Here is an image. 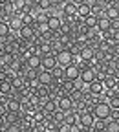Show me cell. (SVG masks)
I'll return each instance as SVG.
<instances>
[{"label":"cell","mask_w":119,"mask_h":132,"mask_svg":"<svg viewBox=\"0 0 119 132\" xmlns=\"http://www.w3.org/2000/svg\"><path fill=\"white\" fill-rule=\"evenodd\" d=\"M92 114H94V118L99 119V121H108L110 119V114H112V108H110L108 101H99V103L94 105Z\"/></svg>","instance_id":"cell-1"},{"label":"cell","mask_w":119,"mask_h":132,"mask_svg":"<svg viewBox=\"0 0 119 132\" xmlns=\"http://www.w3.org/2000/svg\"><path fill=\"white\" fill-rule=\"evenodd\" d=\"M55 57H57V64H59V66H62V68L73 62V53L70 52V50H64V48L61 50V52H57V53H55Z\"/></svg>","instance_id":"cell-2"},{"label":"cell","mask_w":119,"mask_h":132,"mask_svg":"<svg viewBox=\"0 0 119 132\" xmlns=\"http://www.w3.org/2000/svg\"><path fill=\"white\" fill-rule=\"evenodd\" d=\"M40 106H42V112H44L46 116H53V114L59 110L55 99H40Z\"/></svg>","instance_id":"cell-3"},{"label":"cell","mask_w":119,"mask_h":132,"mask_svg":"<svg viewBox=\"0 0 119 132\" xmlns=\"http://www.w3.org/2000/svg\"><path fill=\"white\" fill-rule=\"evenodd\" d=\"M81 77V68L77 64H68V66H64V79H70V81H75V79H79Z\"/></svg>","instance_id":"cell-4"},{"label":"cell","mask_w":119,"mask_h":132,"mask_svg":"<svg viewBox=\"0 0 119 132\" xmlns=\"http://www.w3.org/2000/svg\"><path fill=\"white\" fill-rule=\"evenodd\" d=\"M46 24H48V29H49V31L57 33V31L61 29V26H62V19H61V15H49Z\"/></svg>","instance_id":"cell-5"},{"label":"cell","mask_w":119,"mask_h":132,"mask_svg":"<svg viewBox=\"0 0 119 132\" xmlns=\"http://www.w3.org/2000/svg\"><path fill=\"white\" fill-rule=\"evenodd\" d=\"M94 123H95V118H94L92 112H84V114L79 116V125H81L82 128H92Z\"/></svg>","instance_id":"cell-6"},{"label":"cell","mask_w":119,"mask_h":132,"mask_svg":"<svg viewBox=\"0 0 119 132\" xmlns=\"http://www.w3.org/2000/svg\"><path fill=\"white\" fill-rule=\"evenodd\" d=\"M57 101V106H59V110L61 112H68V110H72L73 108V101L70 99V95H64V97H59V99H55Z\"/></svg>","instance_id":"cell-7"},{"label":"cell","mask_w":119,"mask_h":132,"mask_svg":"<svg viewBox=\"0 0 119 132\" xmlns=\"http://www.w3.org/2000/svg\"><path fill=\"white\" fill-rule=\"evenodd\" d=\"M26 64H28L29 70H40L42 68V57L40 55H28Z\"/></svg>","instance_id":"cell-8"},{"label":"cell","mask_w":119,"mask_h":132,"mask_svg":"<svg viewBox=\"0 0 119 132\" xmlns=\"http://www.w3.org/2000/svg\"><path fill=\"white\" fill-rule=\"evenodd\" d=\"M19 37L24 39V40H31V42H33V37H35V29H33V26L22 24L20 29H19Z\"/></svg>","instance_id":"cell-9"},{"label":"cell","mask_w":119,"mask_h":132,"mask_svg":"<svg viewBox=\"0 0 119 132\" xmlns=\"http://www.w3.org/2000/svg\"><path fill=\"white\" fill-rule=\"evenodd\" d=\"M81 79L86 82V85H90V82L97 81V75H95V70L92 68V66H88V68H84L81 70Z\"/></svg>","instance_id":"cell-10"},{"label":"cell","mask_w":119,"mask_h":132,"mask_svg":"<svg viewBox=\"0 0 119 132\" xmlns=\"http://www.w3.org/2000/svg\"><path fill=\"white\" fill-rule=\"evenodd\" d=\"M55 66H57V57H55L53 53L42 57V68H44V70H49V72H52Z\"/></svg>","instance_id":"cell-11"},{"label":"cell","mask_w":119,"mask_h":132,"mask_svg":"<svg viewBox=\"0 0 119 132\" xmlns=\"http://www.w3.org/2000/svg\"><path fill=\"white\" fill-rule=\"evenodd\" d=\"M37 79L40 81V85H49V82L53 81V73L49 72V70L40 68V70H39V73H37Z\"/></svg>","instance_id":"cell-12"},{"label":"cell","mask_w":119,"mask_h":132,"mask_svg":"<svg viewBox=\"0 0 119 132\" xmlns=\"http://www.w3.org/2000/svg\"><path fill=\"white\" fill-rule=\"evenodd\" d=\"M79 55H81V59H82L84 62H92V59L95 57V50H94L92 46L86 44V46L81 50V53H79Z\"/></svg>","instance_id":"cell-13"},{"label":"cell","mask_w":119,"mask_h":132,"mask_svg":"<svg viewBox=\"0 0 119 132\" xmlns=\"http://www.w3.org/2000/svg\"><path fill=\"white\" fill-rule=\"evenodd\" d=\"M97 29H99L101 33L110 31V29H112V20L106 19V16H99V19H97Z\"/></svg>","instance_id":"cell-14"},{"label":"cell","mask_w":119,"mask_h":132,"mask_svg":"<svg viewBox=\"0 0 119 132\" xmlns=\"http://www.w3.org/2000/svg\"><path fill=\"white\" fill-rule=\"evenodd\" d=\"M62 15H66V16H75V15H77V6L68 0V2L62 6Z\"/></svg>","instance_id":"cell-15"},{"label":"cell","mask_w":119,"mask_h":132,"mask_svg":"<svg viewBox=\"0 0 119 132\" xmlns=\"http://www.w3.org/2000/svg\"><path fill=\"white\" fill-rule=\"evenodd\" d=\"M101 82H103V88L105 90H114V86H115V82H117V77L115 75H112V73H108L103 81H101Z\"/></svg>","instance_id":"cell-16"},{"label":"cell","mask_w":119,"mask_h":132,"mask_svg":"<svg viewBox=\"0 0 119 132\" xmlns=\"http://www.w3.org/2000/svg\"><path fill=\"white\" fill-rule=\"evenodd\" d=\"M64 123L70 125V127H72V125H77V123H79V116H77L73 110H68V112L64 114Z\"/></svg>","instance_id":"cell-17"},{"label":"cell","mask_w":119,"mask_h":132,"mask_svg":"<svg viewBox=\"0 0 119 132\" xmlns=\"http://www.w3.org/2000/svg\"><path fill=\"white\" fill-rule=\"evenodd\" d=\"M105 16L106 19H110V20H115V19H119V6H108L106 7V11H105Z\"/></svg>","instance_id":"cell-18"},{"label":"cell","mask_w":119,"mask_h":132,"mask_svg":"<svg viewBox=\"0 0 119 132\" xmlns=\"http://www.w3.org/2000/svg\"><path fill=\"white\" fill-rule=\"evenodd\" d=\"M88 15H92V7H90L88 4H79V6H77V16L86 19Z\"/></svg>","instance_id":"cell-19"},{"label":"cell","mask_w":119,"mask_h":132,"mask_svg":"<svg viewBox=\"0 0 119 132\" xmlns=\"http://www.w3.org/2000/svg\"><path fill=\"white\" fill-rule=\"evenodd\" d=\"M7 106V112H20V101L15 97H9V101L6 103Z\"/></svg>","instance_id":"cell-20"},{"label":"cell","mask_w":119,"mask_h":132,"mask_svg":"<svg viewBox=\"0 0 119 132\" xmlns=\"http://www.w3.org/2000/svg\"><path fill=\"white\" fill-rule=\"evenodd\" d=\"M105 132H119V121L108 119L106 125H105Z\"/></svg>","instance_id":"cell-21"},{"label":"cell","mask_w":119,"mask_h":132,"mask_svg":"<svg viewBox=\"0 0 119 132\" xmlns=\"http://www.w3.org/2000/svg\"><path fill=\"white\" fill-rule=\"evenodd\" d=\"M13 92V85L9 81H2L0 82V94H4V95H11Z\"/></svg>","instance_id":"cell-22"},{"label":"cell","mask_w":119,"mask_h":132,"mask_svg":"<svg viewBox=\"0 0 119 132\" xmlns=\"http://www.w3.org/2000/svg\"><path fill=\"white\" fill-rule=\"evenodd\" d=\"M37 95H39L40 99H52V97H49V88H48V85H40V86L37 88Z\"/></svg>","instance_id":"cell-23"},{"label":"cell","mask_w":119,"mask_h":132,"mask_svg":"<svg viewBox=\"0 0 119 132\" xmlns=\"http://www.w3.org/2000/svg\"><path fill=\"white\" fill-rule=\"evenodd\" d=\"M90 92H92V94H103V92H105L103 82H101V81H94V82H90Z\"/></svg>","instance_id":"cell-24"},{"label":"cell","mask_w":119,"mask_h":132,"mask_svg":"<svg viewBox=\"0 0 119 132\" xmlns=\"http://www.w3.org/2000/svg\"><path fill=\"white\" fill-rule=\"evenodd\" d=\"M11 33V29H9V24L6 22V20H0V39H6L7 35Z\"/></svg>","instance_id":"cell-25"},{"label":"cell","mask_w":119,"mask_h":132,"mask_svg":"<svg viewBox=\"0 0 119 132\" xmlns=\"http://www.w3.org/2000/svg\"><path fill=\"white\" fill-rule=\"evenodd\" d=\"M37 7L40 9V11H49L52 9V0H37Z\"/></svg>","instance_id":"cell-26"},{"label":"cell","mask_w":119,"mask_h":132,"mask_svg":"<svg viewBox=\"0 0 119 132\" xmlns=\"http://www.w3.org/2000/svg\"><path fill=\"white\" fill-rule=\"evenodd\" d=\"M84 24H86L90 29H94V28H97V16L95 15H88L86 19H84Z\"/></svg>","instance_id":"cell-27"},{"label":"cell","mask_w":119,"mask_h":132,"mask_svg":"<svg viewBox=\"0 0 119 132\" xmlns=\"http://www.w3.org/2000/svg\"><path fill=\"white\" fill-rule=\"evenodd\" d=\"M108 105L112 110H119V95H110L108 97Z\"/></svg>","instance_id":"cell-28"},{"label":"cell","mask_w":119,"mask_h":132,"mask_svg":"<svg viewBox=\"0 0 119 132\" xmlns=\"http://www.w3.org/2000/svg\"><path fill=\"white\" fill-rule=\"evenodd\" d=\"M20 19H22V24H26V26H33V24H35V16L29 15V13H24Z\"/></svg>","instance_id":"cell-29"},{"label":"cell","mask_w":119,"mask_h":132,"mask_svg":"<svg viewBox=\"0 0 119 132\" xmlns=\"http://www.w3.org/2000/svg\"><path fill=\"white\" fill-rule=\"evenodd\" d=\"M28 81V90H37L40 86V81L37 77H33V79H26Z\"/></svg>","instance_id":"cell-30"},{"label":"cell","mask_w":119,"mask_h":132,"mask_svg":"<svg viewBox=\"0 0 119 132\" xmlns=\"http://www.w3.org/2000/svg\"><path fill=\"white\" fill-rule=\"evenodd\" d=\"M105 125H106V121H99V119H95L94 130H95V132H105Z\"/></svg>","instance_id":"cell-31"},{"label":"cell","mask_w":119,"mask_h":132,"mask_svg":"<svg viewBox=\"0 0 119 132\" xmlns=\"http://www.w3.org/2000/svg\"><path fill=\"white\" fill-rule=\"evenodd\" d=\"M112 31H115V33H119V19H115V20H112Z\"/></svg>","instance_id":"cell-32"},{"label":"cell","mask_w":119,"mask_h":132,"mask_svg":"<svg viewBox=\"0 0 119 132\" xmlns=\"http://www.w3.org/2000/svg\"><path fill=\"white\" fill-rule=\"evenodd\" d=\"M70 132H82V127L77 123V125H72L70 127Z\"/></svg>","instance_id":"cell-33"},{"label":"cell","mask_w":119,"mask_h":132,"mask_svg":"<svg viewBox=\"0 0 119 132\" xmlns=\"http://www.w3.org/2000/svg\"><path fill=\"white\" fill-rule=\"evenodd\" d=\"M6 114H7V106L0 105V118H6Z\"/></svg>","instance_id":"cell-34"},{"label":"cell","mask_w":119,"mask_h":132,"mask_svg":"<svg viewBox=\"0 0 119 132\" xmlns=\"http://www.w3.org/2000/svg\"><path fill=\"white\" fill-rule=\"evenodd\" d=\"M110 119L119 121V110H112V114H110Z\"/></svg>","instance_id":"cell-35"},{"label":"cell","mask_w":119,"mask_h":132,"mask_svg":"<svg viewBox=\"0 0 119 132\" xmlns=\"http://www.w3.org/2000/svg\"><path fill=\"white\" fill-rule=\"evenodd\" d=\"M84 4H88L90 7H94V6H97V4H99V0H84Z\"/></svg>","instance_id":"cell-36"},{"label":"cell","mask_w":119,"mask_h":132,"mask_svg":"<svg viewBox=\"0 0 119 132\" xmlns=\"http://www.w3.org/2000/svg\"><path fill=\"white\" fill-rule=\"evenodd\" d=\"M70 2H73L75 6H79V4H84V0H70Z\"/></svg>","instance_id":"cell-37"},{"label":"cell","mask_w":119,"mask_h":132,"mask_svg":"<svg viewBox=\"0 0 119 132\" xmlns=\"http://www.w3.org/2000/svg\"><path fill=\"white\" fill-rule=\"evenodd\" d=\"M9 2V0H0V4H7Z\"/></svg>","instance_id":"cell-38"},{"label":"cell","mask_w":119,"mask_h":132,"mask_svg":"<svg viewBox=\"0 0 119 132\" xmlns=\"http://www.w3.org/2000/svg\"><path fill=\"white\" fill-rule=\"evenodd\" d=\"M26 2H28V0H26Z\"/></svg>","instance_id":"cell-39"}]
</instances>
